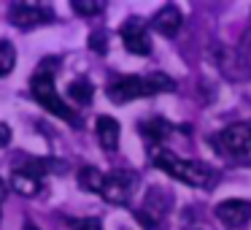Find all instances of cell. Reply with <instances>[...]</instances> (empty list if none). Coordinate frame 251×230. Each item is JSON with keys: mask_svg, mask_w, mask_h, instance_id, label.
I'll list each match as a JSON object with an SVG mask.
<instances>
[{"mask_svg": "<svg viewBox=\"0 0 251 230\" xmlns=\"http://www.w3.org/2000/svg\"><path fill=\"white\" fill-rule=\"evenodd\" d=\"M78 184L89 192H98L103 201L114 203V206H125V203H130L132 192L138 187V176L132 171H108V173H100L98 168H84L78 173Z\"/></svg>", "mask_w": 251, "mask_h": 230, "instance_id": "6da1fadb", "label": "cell"}, {"mask_svg": "<svg viewBox=\"0 0 251 230\" xmlns=\"http://www.w3.org/2000/svg\"><path fill=\"white\" fill-rule=\"evenodd\" d=\"M176 82L165 73H151V76H125V79H116V82L108 84V98L114 103H127V100H135V98H151V95L159 92H173Z\"/></svg>", "mask_w": 251, "mask_h": 230, "instance_id": "7a4b0ae2", "label": "cell"}, {"mask_svg": "<svg viewBox=\"0 0 251 230\" xmlns=\"http://www.w3.org/2000/svg\"><path fill=\"white\" fill-rule=\"evenodd\" d=\"M154 165L189 187H211L216 181V171L211 165L200 163V160H184L173 152H165V149L154 154Z\"/></svg>", "mask_w": 251, "mask_h": 230, "instance_id": "3957f363", "label": "cell"}, {"mask_svg": "<svg viewBox=\"0 0 251 230\" xmlns=\"http://www.w3.org/2000/svg\"><path fill=\"white\" fill-rule=\"evenodd\" d=\"M30 92H33V98L38 100V103L49 111V114L60 116V119H65V122H78V116L73 114V111L62 103L60 95H57L54 73H51V68H44V71H38L33 79H30Z\"/></svg>", "mask_w": 251, "mask_h": 230, "instance_id": "277c9868", "label": "cell"}, {"mask_svg": "<svg viewBox=\"0 0 251 230\" xmlns=\"http://www.w3.org/2000/svg\"><path fill=\"white\" fill-rule=\"evenodd\" d=\"M211 144L219 154H224V157H246L249 149H251V119L227 125L224 130H219L216 136L211 138Z\"/></svg>", "mask_w": 251, "mask_h": 230, "instance_id": "5b68a950", "label": "cell"}, {"mask_svg": "<svg viewBox=\"0 0 251 230\" xmlns=\"http://www.w3.org/2000/svg\"><path fill=\"white\" fill-rule=\"evenodd\" d=\"M170 208H173V195H170L168 190H162V187H149L146 198H143V206H141V211H138V219H141L146 228L154 230L165 217H168Z\"/></svg>", "mask_w": 251, "mask_h": 230, "instance_id": "8992f818", "label": "cell"}, {"mask_svg": "<svg viewBox=\"0 0 251 230\" xmlns=\"http://www.w3.org/2000/svg\"><path fill=\"white\" fill-rule=\"evenodd\" d=\"M51 19H54V14L44 3H27V0H22V3H14L11 6V22L17 28H35V25H46Z\"/></svg>", "mask_w": 251, "mask_h": 230, "instance_id": "52a82bcc", "label": "cell"}, {"mask_svg": "<svg viewBox=\"0 0 251 230\" xmlns=\"http://www.w3.org/2000/svg\"><path fill=\"white\" fill-rule=\"evenodd\" d=\"M216 217L224 228L229 230H243L246 225L251 222V203L240 201V198H232V201H222L216 206Z\"/></svg>", "mask_w": 251, "mask_h": 230, "instance_id": "ba28073f", "label": "cell"}, {"mask_svg": "<svg viewBox=\"0 0 251 230\" xmlns=\"http://www.w3.org/2000/svg\"><path fill=\"white\" fill-rule=\"evenodd\" d=\"M122 41H125L127 52H132V55H149V52H151L149 30L143 28L138 19H130V22L122 25Z\"/></svg>", "mask_w": 251, "mask_h": 230, "instance_id": "9c48e42d", "label": "cell"}, {"mask_svg": "<svg viewBox=\"0 0 251 230\" xmlns=\"http://www.w3.org/2000/svg\"><path fill=\"white\" fill-rule=\"evenodd\" d=\"M11 187L25 198H35L44 192V173H38V171H14Z\"/></svg>", "mask_w": 251, "mask_h": 230, "instance_id": "30bf717a", "label": "cell"}, {"mask_svg": "<svg viewBox=\"0 0 251 230\" xmlns=\"http://www.w3.org/2000/svg\"><path fill=\"white\" fill-rule=\"evenodd\" d=\"M95 130H98V141L105 152H116L119 146V122L114 116H98L95 122Z\"/></svg>", "mask_w": 251, "mask_h": 230, "instance_id": "8fae6325", "label": "cell"}, {"mask_svg": "<svg viewBox=\"0 0 251 230\" xmlns=\"http://www.w3.org/2000/svg\"><path fill=\"white\" fill-rule=\"evenodd\" d=\"M181 22H184V17H181L178 8L165 6L162 11H157V17L151 19V28L157 30V33H162V35H176L181 30Z\"/></svg>", "mask_w": 251, "mask_h": 230, "instance_id": "7c38bea8", "label": "cell"}, {"mask_svg": "<svg viewBox=\"0 0 251 230\" xmlns=\"http://www.w3.org/2000/svg\"><path fill=\"white\" fill-rule=\"evenodd\" d=\"M68 95H71L73 100H78V103H89L95 95V87L89 84V79H76V82H71V87H68Z\"/></svg>", "mask_w": 251, "mask_h": 230, "instance_id": "4fadbf2b", "label": "cell"}, {"mask_svg": "<svg viewBox=\"0 0 251 230\" xmlns=\"http://www.w3.org/2000/svg\"><path fill=\"white\" fill-rule=\"evenodd\" d=\"M141 133L146 138H151V141H159V138H165L170 133V122H165V119H149V122H143V125H141Z\"/></svg>", "mask_w": 251, "mask_h": 230, "instance_id": "5bb4252c", "label": "cell"}, {"mask_svg": "<svg viewBox=\"0 0 251 230\" xmlns=\"http://www.w3.org/2000/svg\"><path fill=\"white\" fill-rule=\"evenodd\" d=\"M17 65V52H14V44L8 41H0V76H8Z\"/></svg>", "mask_w": 251, "mask_h": 230, "instance_id": "9a60e30c", "label": "cell"}, {"mask_svg": "<svg viewBox=\"0 0 251 230\" xmlns=\"http://www.w3.org/2000/svg\"><path fill=\"white\" fill-rule=\"evenodd\" d=\"M71 8L76 14H81V17H95V14H100L105 6L100 3V0H73Z\"/></svg>", "mask_w": 251, "mask_h": 230, "instance_id": "2e32d148", "label": "cell"}, {"mask_svg": "<svg viewBox=\"0 0 251 230\" xmlns=\"http://www.w3.org/2000/svg\"><path fill=\"white\" fill-rule=\"evenodd\" d=\"M71 230H103V225H100L98 217H87V219H73Z\"/></svg>", "mask_w": 251, "mask_h": 230, "instance_id": "e0dca14e", "label": "cell"}, {"mask_svg": "<svg viewBox=\"0 0 251 230\" xmlns=\"http://www.w3.org/2000/svg\"><path fill=\"white\" fill-rule=\"evenodd\" d=\"M89 46H92V52H98V55H105V52H108L103 33H92V35H89Z\"/></svg>", "mask_w": 251, "mask_h": 230, "instance_id": "ac0fdd59", "label": "cell"}, {"mask_svg": "<svg viewBox=\"0 0 251 230\" xmlns=\"http://www.w3.org/2000/svg\"><path fill=\"white\" fill-rule=\"evenodd\" d=\"M8 141H11V130L6 122H0V146H8Z\"/></svg>", "mask_w": 251, "mask_h": 230, "instance_id": "d6986e66", "label": "cell"}, {"mask_svg": "<svg viewBox=\"0 0 251 230\" xmlns=\"http://www.w3.org/2000/svg\"><path fill=\"white\" fill-rule=\"evenodd\" d=\"M25 230H38V228H35L33 222H25Z\"/></svg>", "mask_w": 251, "mask_h": 230, "instance_id": "ffe728a7", "label": "cell"}, {"mask_svg": "<svg viewBox=\"0 0 251 230\" xmlns=\"http://www.w3.org/2000/svg\"><path fill=\"white\" fill-rule=\"evenodd\" d=\"M3 192H6V187H3V181H0V201H3Z\"/></svg>", "mask_w": 251, "mask_h": 230, "instance_id": "44dd1931", "label": "cell"}]
</instances>
